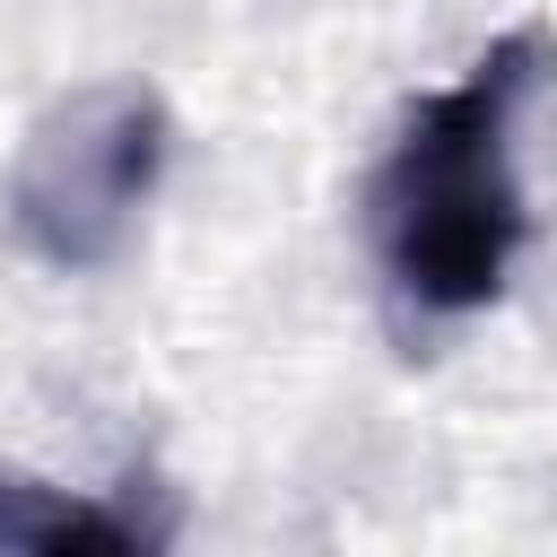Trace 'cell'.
Here are the masks:
<instances>
[{
	"label": "cell",
	"instance_id": "obj_1",
	"mask_svg": "<svg viewBox=\"0 0 557 557\" xmlns=\"http://www.w3.org/2000/svg\"><path fill=\"white\" fill-rule=\"evenodd\" d=\"M548 61H557L548 26H513L453 87H426L400 113L366 183V226H374V261L392 296L418 322H470L505 296L513 252L531 244L513 122L531 87L548 78Z\"/></svg>",
	"mask_w": 557,
	"mask_h": 557
},
{
	"label": "cell",
	"instance_id": "obj_2",
	"mask_svg": "<svg viewBox=\"0 0 557 557\" xmlns=\"http://www.w3.org/2000/svg\"><path fill=\"white\" fill-rule=\"evenodd\" d=\"M165 148H174V122L148 78H87V87L52 96L0 174L9 235L44 270L122 261V244L139 235V218L165 183Z\"/></svg>",
	"mask_w": 557,
	"mask_h": 557
},
{
	"label": "cell",
	"instance_id": "obj_3",
	"mask_svg": "<svg viewBox=\"0 0 557 557\" xmlns=\"http://www.w3.org/2000/svg\"><path fill=\"white\" fill-rule=\"evenodd\" d=\"M157 540H165V522H148L139 505H104V496L0 470V557H70V548L122 557V548H157Z\"/></svg>",
	"mask_w": 557,
	"mask_h": 557
}]
</instances>
